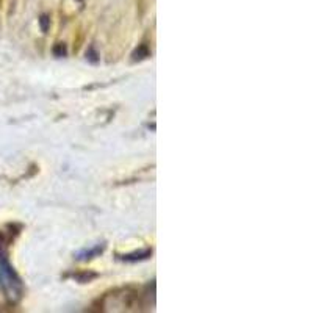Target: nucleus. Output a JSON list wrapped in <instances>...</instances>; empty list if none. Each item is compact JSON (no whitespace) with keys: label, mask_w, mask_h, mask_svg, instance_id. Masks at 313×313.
Returning <instances> with one entry per match:
<instances>
[{"label":"nucleus","mask_w":313,"mask_h":313,"mask_svg":"<svg viewBox=\"0 0 313 313\" xmlns=\"http://www.w3.org/2000/svg\"><path fill=\"white\" fill-rule=\"evenodd\" d=\"M0 290L11 302L22 298V282L11 268V265L8 263L5 255H0Z\"/></svg>","instance_id":"obj_1"},{"label":"nucleus","mask_w":313,"mask_h":313,"mask_svg":"<svg viewBox=\"0 0 313 313\" xmlns=\"http://www.w3.org/2000/svg\"><path fill=\"white\" fill-rule=\"evenodd\" d=\"M152 255V249H143V251H138V252H132V254H124V255H119L117 259L119 260H124V262H143L147 260L149 257Z\"/></svg>","instance_id":"obj_2"},{"label":"nucleus","mask_w":313,"mask_h":313,"mask_svg":"<svg viewBox=\"0 0 313 313\" xmlns=\"http://www.w3.org/2000/svg\"><path fill=\"white\" fill-rule=\"evenodd\" d=\"M104 249H105V244H102V246L99 244V246L93 247V249L81 251V252L77 255V259H78V260H89V259H94V257H97L99 254H102Z\"/></svg>","instance_id":"obj_3"},{"label":"nucleus","mask_w":313,"mask_h":313,"mask_svg":"<svg viewBox=\"0 0 313 313\" xmlns=\"http://www.w3.org/2000/svg\"><path fill=\"white\" fill-rule=\"evenodd\" d=\"M72 277L76 279L77 282L80 283H86V282H91L93 279L97 277V273H93V271H77L72 274Z\"/></svg>","instance_id":"obj_4"},{"label":"nucleus","mask_w":313,"mask_h":313,"mask_svg":"<svg viewBox=\"0 0 313 313\" xmlns=\"http://www.w3.org/2000/svg\"><path fill=\"white\" fill-rule=\"evenodd\" d=\"M151 55V50H149V47H147L146 44H143V45H140V47H138L133 53H132V57H133V60L135 61H140V60H144V58H147Z\"/></svg>","instance_id":"obj_5"},{"label":"nucleus","mask_w":313,"mask_h":313,"mask_svg":"<svg viewBox=\"0 0 313 313\" xmlns=\"http://www.w3.org/2000/svg\"><path fill=\"white\" fill-rule=\"evenodd\" d=\"M39 27H41V30L45 33L49 29H50V16L49 14H42L39 17Z\"/></svg>","instance_id":"obj_6"},{"label":"nucleus","mask_w":313,"mask_h":313,"mask_svg":"<svg viewBox=\"0 0 313 313\" xmlns=\"http://www.w3.org/2000/svg\"><path fill=\"white\" fill-rule=\"evenodd\" d=\"M53 52H55V55H57V57H64V55H66V47H64L63 44H58L57 47L53 49Z\"/></svg>","instance_id":"obj_7"}]
</instances>
